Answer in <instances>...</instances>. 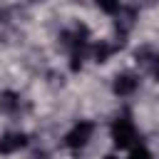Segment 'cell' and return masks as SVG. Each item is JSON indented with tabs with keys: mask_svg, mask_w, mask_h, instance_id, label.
Here are the masks:
<instances>
[{
	"mask_svg": "<svg viewBox=\"0 0 159 159\" xmlns=\"http://www.w3.org/2000/svg\"><path fill=\"white\" fill-rule=\"evenodd\" d=\"M112 142L119 149H129L137 142V127L127 114H122V117H117L112 122Z\"/></svg>",
	"mask_w": 159,
	"mask_h": 159,
	"instance_id": "cell-1",
	"label": "cell"
},
{
	"mask_svg": "<svg viewBox=\"0 0 159 159\" xmlns=\"http://www.w3.org/2000/svg\"><path fill=\"white\" fill-rule=\"evenodd\" d=\"M92 134H94V124H92V122H77V124L65 134V147H70V149L77 152V149H82V147L89 144Z\"/></svg>",
	"mask_w": 159,
	"mask_h": 159,
	"instance_id": "cell-2",
	"label": "cell"
},
{
	"mask_svg": "<svg viewBox=\"0 0 159 159\" xmlns=\"http://www.w3.org/2000/svg\"><path fill=\"white\" fill-rule=\"evenodd\" d=\"M27 147V134L25 132H5L0 134V154H15Z\"/></svg>",
	"mask_w": 159,
	"mask_h": 159,
	"instance_id": "cell-3",
	"label": "cell"
},
{
	"mask_svg": "<svg viewBox=\"0 0 159 159\" xmlns=\"http://www.w3.org/2000/svg\"><path fill=\"white\" fill-rule=\"evenodd\" d=\"M137 87H139V77L132 75V72H122V75H117L114 82H112V89H114V94H119V97L134 94Z\"/></svg>",
	"mask_w": 159,
	"mask_h": 159,
	"instance_id": "cell-4",
	"label": "cell"
},
{
	"mask_svg": "<svg viewBox=\"0 0 159 159\" xmlns=\"http://www.w3.org/2000/svg\"><path fill=\"white\" fill-rule=\"evenodd\" d=\"M17 109H20V94L12 92V89L0 92V112L12 114V112H17Z\"/></svg>",
	"mask_w": 159,
	"mask_h": 159,
	"instance_id": "cell-5",
	"label": "cell"
},
{
	"mask_svg": "<svg viewBox=\"0 0 159 159\" xmlns=\"http://www.w3.org/2000/svg\"><path fill=\"white\" fill-rule=\"evenodd\" d=\"M94 5L107 15H117L122 10V0H94Z\"/></svg>",
	"mask_w": 159,
	"mask_h": 159,
	"instance_id": "cell-6",
	"label": "cell"
},
{
	"mask_svg": "<svg viewBox=\"0 0 159 159\" xmlns=\"http://www.w3.org/2000/svg\"><path fill=\"white\" fill-rule=\"evenodd\" d=\"M114 52V45H109V42H99V45H94V60L97 62H107V57Z\"/></svg>",
	"mask_w": 159,
	"mask_h": 159,
	"instance_id": "cell-7",
	"label": "cell"
},
{
	"mask_svg": "<svg viewBox=\"0 0 159 159\" xmlns=\"http://www.w3.org/2000/svg\"><path fill=\"white\" fill-rule=\"evenodd\" d=\"M129 159H152V152L147 147H134L132 154H129Z\"/></svg>",
	"mask_w": 159,
	"mask_h": 159,
	"instance_id": "cell-8",
	"label": "cell"
},
{
	"mask_svg": "<svg viewBox=\"0 0 159 159\" xmlns=\"http://www.w3.org/2000/svg\"><path fill=\"white\" fill-rule=\"evenodd\" d=\"M152 70H154V77H157V80H159V55H157V57H154V67H152Z\"/></svg>",
	"mask_w": 159,
	"mask_h": 159,
	"instance_id": "cell-9",
	"label": "cell"
},
{
	"mask_svg": "<svg viewBox=\"0 0 159 159\" xmlns=\"http://www.w3.org/2000/svg\"><path fill=\"white\" fill-rule=\"evenodd\" d=\"M35 159H50V157H45V154H37V157H35Z\"/></svg>",
	"mask_w": 159,
	"mask_h": 159,
	"instance_id": "cell-10",
	"label": "cell"
},
{
	"mask_svg": "<svg viewBox=\"0 0 159 159\" xmlns=\"http://www.w3.org/2000/svg\"><path fill=\"white\" fill-rule=\"evenodd\" d=\"M104 159H117V157H104Z\"/></svg>",
	"mask_w": 159,
	"mask_h": 159,
	"instance_id": "cell-11",
	"label": "cell"
},
{
	"mask_svg": "<svg viewBox=\"0 0 159 159\" xmlns=\"http://www.w3.org/2000/svg\"><path fill=\"white\" fill-rule=\"evenodd\" d=\"M32 2H42V0H32Z\"/></svg>",
	"mask_w": 159,
	"mask_h": 159,
	"instance_id": "cell-12",
	"label": "cell"
}]
</instances>
